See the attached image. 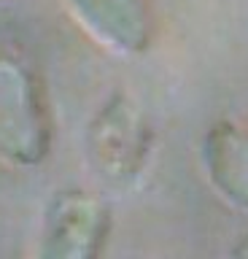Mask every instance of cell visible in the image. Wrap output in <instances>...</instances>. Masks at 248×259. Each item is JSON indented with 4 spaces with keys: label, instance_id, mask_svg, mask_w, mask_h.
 I'll return each instance as SVG.
<instances>
[{
    "label": "cell",
    "instance_id": "obj_1",
    "mask_svg": "<svg viewBox=\"0 0 248 259\" xmlns=\"http://www.w3.org/2000/svg\"><path fill=\"white\" fill-rule=\"evenodd\" d=\"M154 141V127L138 97L124 89H114L86 121L84 157L106 189L130 192L148 173Z\"/></svg>",
    "mask_w": 248,
    "mask_h": 259
},
{
    "label": "cell",
    "instance_id": "obj_2",
    "mask_svg": "<svg viewBox=\"0 0 248 259\" xmlns=\"http://www.w3.org/2000/svg\"><path fill=\"white\" fill-rule=\"evenodd\" d=\"M54 121L30 62L0 49V162L17 170L41 167L52 154Z\"/></svg>",
    "mask_w": 248,
    "mask_h": 259
},
{
    "label": "cell",
    "instance_id": "obj_3",
    "mask_svg": "<svg viewBox=\"0 0 248 259\" xmlns=\"http://www.w3.org/2000/svg\"><path fill=\"white\" fill-rule=\"evenodd\" d=\"M111 232V208L97 192L65 186L43 208L35 256L41 259H94Z\"/></svg>",
    "mask_w": 248,
    "mask_h": 259
},
{
    "label": "cell",
    "instance_id": "obj_4",
    "mask_svg": "<svg viewBox=\"0 0 248 259\" xmlns=\"http://www.w3.org/2000/svg\"><path fill=\"white\" fill-rule=\"evenodd\" d=\"M73 24L97 49L116 57L146 54L157 35L148 0H62Z\"/></svg>",
    "mask_w": 248,
    "mask_h": 259
},
{
    "label": "cell",
    "instance_id": "obj_5",
    "mask_svg": "<svg viewBox=\"0 0 248 259\" xmlns=\"http://www.w3.org/2000/svg\"><path fill=\"white\" fill-rule=\"evenodd\" d=\"M200 165L211 189L227 205L248 213V124L219 119L200 141Z\"/></svg>",
    "mask_w": 248,
    "mask_h": 259
},
{
    "label": "cell",
    "instance_id": "obj_6",
    "mask_svg": "<svg viewBox=\"0 0 248 259\" xmlns=\"http://www.w3.org/2000/svg\"><path fill=\"white\" fill-rule=\"evenodd\" d=\"M232 254H235V256H240V259H248V235H245V238L237 243L235 248H232Z\"/></svg>",
    "mask_w": 248,
    "mask_h": 259
},
{
    "label": "cell",
    "instance_id": "obj_7",
    "mask_svg": "<svg viewBox=\"0 0 248 259\" xmlns=\"http://www.w3.org/2000/svg\"><path fill=\"white\" fill-rule=\"evenodd\" d=\"M9 3H17V0H0V6H9Z\"/></svg>",
    "mask_w": 248,
    "mask_h": 259
}]
</instances>
